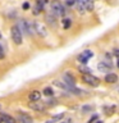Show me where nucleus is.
Returning a JSON list of instances; mask_svg holds the SVG:
<instances>
[{
	"instance_id": "obj_3",
	"label": "nucleus",
	"mask_w": 119,
	"mask_h": 123,
	"mask_svg": "<svg viewBox=\"0 0 119 123\" xmlns=\"http://www.w3.org/2000/svg\"><path fill=\"white\" fill-rule=\"evenodd\" d=\"M82 81L84 83L90 85V86H94V87H96V86H99V85H100V80L97 78V77L92 76L91 73H90V74H83L82 76Z\"/></svg>"
},
{
	"instance_id": "obj_27",
	"label": "nucleus",
	"mask_w": 119,
	"mask_h": 123,
	"mask_svg": "<svg viewBox=\"0 0 119 123\" xmlns=\"http://www.w3.org/2000/svg\"><path fill=\"white\" fill-rule=\"evenodd\" d=\"M114 55L119 58V50H118V49H115V50H114Z\"/></svg>"
},
{
	"instance_id": "obj_13",
	"label": "nucleus",
	"mask_w": 119,
	"mask_h": 123,
	"mask_svg": "<svg viewBox=\"0 0 119 123\" xmlns=\"http://www.w3.org/2000/svg\"><path fill=\"white\" fill-rule=\"evenodd\" d=\"M76 5H77V9H78L79 14H84L87 10L86 5H84V1H81V0H76Z\"/></svg>"
},
{
	"instance_id": "obj_30",
	"label": "nucleus",
	"mask_w": 119,
	"mask_h": 123,
	"mask_svg": "<svg viewBox=\"0 0 119 123\" xmlns=\"http://www.w3.org/2000/svg\"><path fill=\"white\" fill-rule=\"evenodd\" d=\"M48 123H54V121H50V122H48Z\"/></svg>"
},
{
	"instance_id": "obj_11",
	"label": "nucleus",
	"mask_w": 119,
	"mask_h": 123,
	"mask_svg": "<svg viewBox=\"0 0 119 123\" xmlns=\"http://www.w3.org/2000/svg\"><path fill=\"white\" fill-rule=\"evenodd\" d=\"M0 122H4V123H15V121H14V118L13 117H10L9 114H4V113H1L0 114Z\"/></svg>"
},
{
	"instance_id": "obj_33",
	"label": "nucleus",
	"mask_w": 119,
	"mask_h": 123,
	"mask_svg": "<svg viewBox=\"0 0 119 123\" xmlns=\"http://www.w3.org/2000/svg\"><path fill=\"white\" fill-rule=\"evenodd\" d=\"M118 68H119V62H118Z\"/></svg>"
},
{
	"instance_id": "obj_34",
	"label": "nucleus",
	"mask_w": 119,
	"mask_h": 123,
	"mask_svg": "<svg viewBox=\"0 0 119 123\" xmlns=\"http://www.w3.org/2000/svg\"><path fill=\"white\" fill-rule=\"evenodd\" d=\"M0 123H1V122H0Z\"/></svg>"
},
{
	"instance_id": "obj_24",
	"label": "nucleus",
	"mask_w": 119,
	"mask_h": 123,
	"mask_svg": "<svg viewBox=\"0 0 119 123\" xmlns=\"http://www.w3.org/2000/svg\"><path fill=\"white\" fill-rule=\"evenodd\" d=\"M76 4V0H67V5H73Z\"/></svg>"
},
{
	"instance_id": "obj_2",
	"label": "nucleus",
	"mask_w": 119,
	"mask_h": 123,
	"mask_svg": "<svg viewBox=\"0 0 119 123\" xmlns=\"http://www.w3.org/2000/svg\"><path fill=\"white\" fill-rule=\"evenodd\" d=\"M10 31H12V38H13L14 44H17V45H21V44H22V40H23L21 28H19L18 26H13V27H12V30H10Z\"/></svg>"
},
{
	"instance_id": "obj_10",
	"label": "nucleus",
	"mask_w": 119,
	"mask_h": 123,
	"mask_svg": "<svg viewBox=\"0 0 119 123\" xmlns=\"http://www.w3.org/2000/svg\"><path fill=\"white\" fill-rule=\"evenodd\" d=\"M41 98V92L40 91H37V90H35V91H31L30 92V95H28V99H30V101H38Z\"/></svg>"
},
{
	"instance_id": "obj_22",
	"label": "nucleus",
	"mask_w": 119,
	"mask_h": 123,
	"mask_svg": "<svg viewBox=\"0 0 119 123\" xmlns=\"http://www.w3.org/2000/svg\"><path fill=\"white\" fill-rule=\"evenodd\" d=\"M114 109H115L114 106H110V108H104V110H105V111H109V114H113Z\"/></svg>"
},
{
	"instance_id": "obj_19",
	"label": "nucleus",
	"mask_w": 119,
	"mask_h": 123,
	"mask_svg": "<svg viewBox=\"0 0 119 123\" xmlns=\"http://www.w3.org/2000/svg\"><path fill=\"white\" fill-rule=\"evenodd\" d=\"M53 88H50V87H45L44 88V91H42V94H44L45 96H51L53 95Z\"/></svg>"
},
{
	"instance_id": "obj_8",
	"label": "nucleus",
	"mask_w": 119,
	"mask_h": 123,
	"mask_svg": "<svg viewBox=\"0 0 119 123\" xmlns=\"http://www.w3.org/2000/svg\"><path fill=\"white\" fill-rule=\"evenodd\" d=\"M19 28H21L22 32H24V35H31V28H30L28 22H27L26 19H22V21L19 22Z\"/></svg>"
},
{
	"instance_id": "obj_15",
	"label": "nucleus",
	"mask_w": 119,
	"mask_h": 123,
	"mask_svg": "<svg viewBox=\"0 0 119 123\" xmlns=\"http://www.w3.org/2000/svg\"><path fill=\"white\" fill-rule=\"evenodd\" d=\"M105 81L107 83H115L118 81V76L114 74V73H107L105 76Z\"/></svg>"
},
{
	"instance_id": "obj_18",
	"label": "nucleus",
	"mask_w": 119,
	"mask_h": 123,
	"mask_svg": "<svg viewBox=\"0 0 119 123\" xmlns=\"http://www.w3.org/2000/svg\"><path fill=\"white\" fill-rule=\"evenodd\" d=\"M84 5L87 8V12L94 10V1H92V0H84Z\"/></svg>"
},
{
	"instance_id": "obj_4",
	"label": "nucleus",
	"mask_w": 119,
	"mask_h": 123,
	"mask_svg": "<svg viewBox=\"0 0 119 123\" xmlns=\"http://www.w3.org/2000/svg\"><path fill=\"white\" fill-rule=\"evenodd\" d=\"M63 81H64V83L67 85V90H71V88H74V87H76V78H74V77H73L69 72L64 73Z\"/></svg>"
},
{
	"instance_id": "obj_29",
	"label": "nucleus",
	"mask_w": 119,
	"mask_h": 123,
	"mask_svg": "<svg viewBox=\"0 0 119 123\" xmlns=\"http://www.w3.org/2000/svg\"><path fill=\"white\" fill-rule=\"evenodd\" d=\"M96 118H97V117H92V118L90 119V121H88V123H92L94 121H96Z\"/></svg>"
},
{
	"instance_id": "obj_1",
	"label": "nucleus",
	"mask_w": 119,
	"mask_h": 123,
	"mask_svg": "<svg viewBox=\"0 0 119 123\" xmlns=\"http://www.w3.org/2000/svg\"><path fill=\"white\" fill-rule=\"evenodd\" d=\"M51 10H53V14H55V15H65L67 14V9L58 0H54L51 3Z\"/></svg>"
},
{
	"instance_id": "obj_28",
	"label": "nucleus",
	"mask_w": 119,
	"mask_h": 123,
	"mask_svg": "<svg viewBox=\"0 0 119 123\" xmlns=\"http://www.w3.org/2000/svg\"><path fill=\"white\" fill-rule=\"evenodd\" d=\"M61 123H72V119L71 118H68V119H65L64 122H61Z\"/></svg>"
},
{
	"instance_id": "obj_14",
	"label": "nucleus",
	"mask_w": 119,
	"mask_h": 123,
	"mask_svg": "<svg viewBox=\"0 0 119 123\" xmlns=\"http://www.w3.org/2000/svg\"><path fill=\"white\" fill-rule=\"evenodd\" d=\"M45 3H48V0H37V5H36V8H35V10H33V14H35V15H37V14L42 10V8H44V4H45Z\"/></svg>"
},
{
	"instance_id": "obj_23",
	"label": "nucleus",
	"mask_w": 119,
	"mask_h": 123,
	"mask_svg": "<svg viewBox=\"0 0 119 123\" xmlns=\"http://www.w3.org/2000/svg\"><path fill=\"white\" fill-rule=\"evenodd\" d=\"M4 56H5V54H4V50L1 48V45H0V59H4Z\"/></svg>"
},
{
	"instance_id": "obj_31",
	"label": "nucleus",
	"mask_w": 119,
	"mask_h": 123,
	"mask_svg": "<svg viewBox=\"0 0 119 123\" xmlns=\"http://www.w3.org/2000/svg\"><path fill=\"white\" fill-rule=\"evenodd\" d=\"M0 110H1V104H0Z\"/></svg>"
},
{
	"instance_id": "obj_17",
	"label": "nucleus",
	"mask_w": 119,
	"mask_h": 123,
	"mask_svg": "<svg viewBox=\"0 0 119 123\" xmlns=\"http://www.w3.org/2000/svg\"><path fill=\"white\" fill-rule=\"evenodd\" d=\"M78 71L82 73V74H90L91 69L88 67H86V65H81V67H78Z\"/></svg>"
},
{
	"instance_id": "obj_26",
	"label": "nucleus",
	"mask_w": 119,
	"mask_h": 123,
	"mask_svg": "<svg viewBox=\"0 0 119 123\" xmlns=\"http://www.w3.org/2000/svg\"><path fill=\"white\" fill-rule=\"evenodd\" d=\"M22 8H23V9H28V8H30V4H28V3H24V4L22 5Z\"/></svg>"
},
{
	"instance_id": "obj_21",
	"label": "nucleus",
	"mask_w": 119,
	"mask_h": 123,
	"mask_svg": "<svg viewBox=\"0 0 119 123\" xmlns=\"http://www.w3.org/2000/svg\"><path fill=\"white\" fill-rule=\"evenodd\" d=\"M63 117H64V113H60V114H58V115H55V117L53 118V121H54V122H56V121H59V119H61V118H63Z\"/></svg>"
},
{
	"instance_id": "obj_12",
	"label": "nucleus",
	"mask_w": 119,
	"mask_h": 123,
	"mask_svg": "<svg viewBox=\"0 0 119 123\" xmlns=\"http://www.w3.org/2000/svg\"><path fill=\"white\" fill-rule=\"evenodd\" d=\"M46 22H48L51 27H56V25H58L56 15L55 14H48V15H46Z\"/></svg>"
},
{
	"instance_id": "obj_20",
	"label": "nucleus",
	"mask_w": 119,
	"mask_h": 123,
	"mask_svg": "<svg viewBox=\"0 0 119 123\" xmlns=\"http://www.w3.org/2000/svg\"><path fill=\"white\" fill-rule=\"evenodd\" d=\"M71 23H72V22H71V19L65 18L64 21H63V26H64V28H65V30H68L69 27H71Z\"/></svg>"
},
{
	"instance_id": "obj_6",
	"label": "nucleus",
	"mask_w": 119,
	"mask_h": 123,
	"mask_svg": "<svg viewBox=\"0 0 119 123\" xmlns=\"http://www.w3.org/2000/svg\"><path fill=\"white\" fill-rule=\"evenodd\" d=\"M30 109L32 110H36V111H44L46 108H48V104L45 103H38V101H31L28 104Z\"/></svg>"
},
{
	"instance_id": "obj_16",
	"label": "nucleus",
	"mask_w": 119,
	"mask_h": 123,
	"mask_svg": "<svg viewBox=\"0 0 119 123\" xmlns=\"http://www.w3.org/2000/svg\"><path fill=\"white\" fill-rule=\"evenodd\" d=\"M97 68H99L100 72H107V71L111 68V65H110V64H106L105 62H101V63H99Z\"/></svg>"
},
{
	"instance_id": "obj_5",
	"label": "nucleus",
	"mask_w": 119,
	"mask_h": 123,
	"mask_svg": "<svg viewBox=\"0 0 119 123\" xmlns=\"http://www.w3.org/2000/svg\"><path fill=\"white\" fill-rule=\"evenodd\" d=\"M32 27H33L35 32H36L38 36L45 37L46 35H48V32H46V28H45V25H42V23H40V22H33V23H32Z\"/></svg>"
},
{
	"instance_id": "obj_9",
	"label": "nucleus",
	"mask_w": 119,
	"mask_h": 123,
	"mask_svg": "<svg viewBox=\"0 0 119 123\" xmlns=\"http://www.w3.org/2000/svg\"><path fill=\"white\" fill-rule=\"evenodd\" d=\"M18 121L21 123H33V119L31 118L28 114H24V113L18 114Z\"/></svg>"
},
{
	"instance_id": "obj_7",
	"label": "nucleus",
	"mask_w": 119,
	"mask_h": 123,
	"mask_svg": "<svg viewBox=\"0 0 119 123\" xmlns=\"http://www.w3.org/2000/svg\"><path fill=\"white\" fill-rule=\"evenodd\" d=\"M91 56H92V53L90 51V50H86V51H83L82 54H79L77 59H78V62H81L82 64H86Z\"/></svg>"
},
{
	"instance_id": "obj_25",
	"label": "nucleus",
	"mask_w": 119,
	"mask_h": 123,
	"mask_svg": "<svg viewBox=\"0 0 119 123\" xmlns=\"http://www.w3.org/2000/svg\"><path fill=\"white\" fill-rule=\"evenodd\" d=\"M91 109H92L91 106H83L82 108V111H88V110H91Z\"/></svg>"
},
{
	"instance_id": "obj_32",
	"label": "nucleus",
	"mask_w": 119,
	"mask_h": 123,
	"mask_svg": "<svg viewBox=\"0 0 119 123\" xmlns=\"http://www.w3.org/2000/svg\"><path fill=\"white\" fill-rule=\"evenodd\" d=\"M97 123H102V122H101V121H99V122H97Z\"/></svg>"
}]
</instances>
